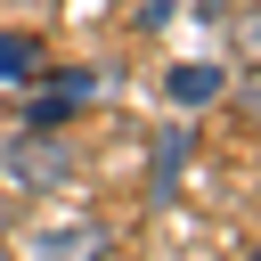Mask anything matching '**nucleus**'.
Instances as JSON below:
<instances>
[{"instance_id":"1","label":"nucleus","mask_w":261,"mask_h":261,"mask_svg":"<svg viewBox=\"0 0 261 261\" xmlns=\"http://www.w3.org/2000/svg\"><path fill=\"white\" fill-rule=\"evenodd\" d=\"M0 171H8L24 196H49V188L73 179V147H65L57 130H8V139H0Z\"/></svg>"},{"instance_id":"2","label":"nucleus","mask_w":261,"mask_h":261,"mask_svg":"<svg viewBox=\"0 0 261 261\" xmlns=\"http://www.w3.org/2000/svg\"><path fill=\"white\" fill-rule=\"evenodd\" d=\"M24 253H33V261H98V253H106V228H90V220H73V228H41Z\"/></svg>"},{"instance_id":"3","label":"nucleus","mask_w":261,"mask_h":261,"mask_svg":"<svg viewBox=\"0 0 261 261\" xmlns=\"http://www.w3.org/2000/svg\"><path fill=\"white\" fill-rule=\"evenodd\" d=\"M220 82H228L220 65H171V82H163V90H171L179 106H212V98H220Z\"/></svg>"},{"instance_id":"4","label":"nucleus","mask_w":261,"mask_h":261,"mask_svg":"<svg viewBox=\"0 0 261 261\" xmlns=\"http://www.w3.org/2000/svg\"><path fill=\"white\" fill-rule=\"evenodd\" d=\"M0 73H8V82H33V73H41V41H33V33H0Z\"/></svg>"},{"instance_id":"5","label":"nucleus","mask_w":261,"mask_h":261,"mask_svg":"<svg viewBox=\"0 0 261 261\" xmlns=\"http://www.w3.org/2000/svg\"><path fill=\"white\" fill-rule=\"evenodd\" d=\"M73 106H82L73 90H57V98H33V106H24V130H65V122H73Z\"/></svg>"},{"instance_id":"6","label":"nucleus","mask_w":261,"mask_h":261,"mask_svg":"<svg viewBox=\"0 0 261 261\" xmlns=\"http://www.w3.org/2000/svg\"><path fill=\"white\" fill-rule=\"evenodd\" d=\"M179 163H188V130H163V163H155V196H171Z\"/></svg>"},{"instance_id":"7","label":"nucleus","mask_w":261,"mask_h":261,"mask_svg":"<svg viewBox=\"0 0 261 261\" xmlns=\"http://www.w3.org/2000/svg\"><path fill=\"white\" fill-rule=\"evenodd\" d=\"M237 57H245V65H261V8H245V16H237Z\"/></svg>"},{"instance_id":"8","label":"nucleus","mask_w":261,"mask_h":261,"mask_svg":"<svg viewBox=\"0 0 261 261\" xmlns=\"http://www.w3.org/2000/svg\"><path fill=\"white\" fill-rule=\"evenodd\" d=\"M245 122L261 130V82H245Z\"/></svg>"},{"instance_id":"9","label":"nucleus","mask_w":261,"mask_h":261,"mask_svg":"<svg viewBox=\"0 0 261 261\" xmlns=\"http://www.w3.org/2000/svg\"><path fill=\"white\" fill-rule=\"evenodd\" d=\"M253 261H261V253H253Z\"/></svg>"}]
</instances>
